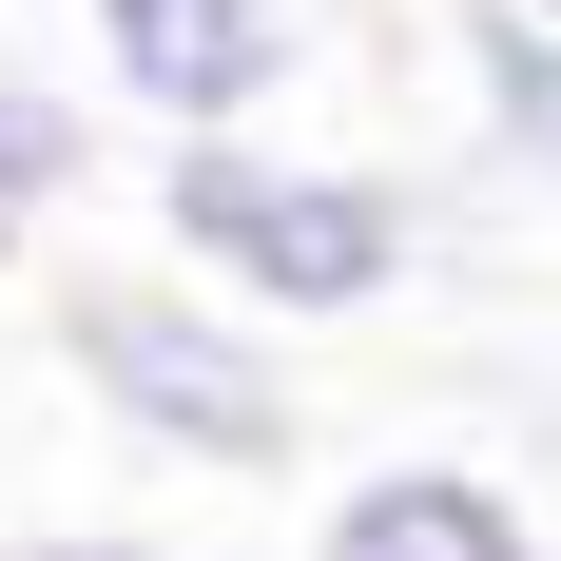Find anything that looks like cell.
Instances as JSON below:
<instances>
[{
	"instance_id": "6da1fadb",
	"label": "cell",
	"mask_w": 561,
	"mask_h": 561,
	"mask_svg": "<svg viewBox=\"0 0 561 561\" xmlns=\"http://www.w3.org/2000/svg\"><path fill=\"white\" fill-rule=\"evenodd\" d=\"M156 252L310 348V330H368L446 272V214H426V174L330 156V136H194V156H156Z\"/></svg>"
},
{
	"instance_id": "7a4b0ae2",
	"label": "cell",
	"mask_w": 561,
	"mask_h": 561,
	"mask_svg": "<svg viewBox=\"0 0 561 561\" xmlns=\"http://www.w3.org/2000/svg\"><path fill=\"white\" fill-rule=\"evenodd\" d=\"M58 368L116 446L194 465V484H290L310 465V388H290V330H252L232 290H194L174 252H98L58 272Z\"/></svg>"
},
{
	"instance_id": "3957f363",
	"label": "cell",
	"mask_w": 561,
	"mask_h": 561,
	"mask_svg": "<svg viewBox=\"0 0 561 561\" xmlns=\"http://www.w3.org/2000/svg\"><path fill=\"white\" fill-rule=\"evenodd\" d=\"M78 78H98L156 156H194V136H290V98H310V0H78Z\"/></svg>"
},
{
	"instance_id": "277c9868",
	"label": "cell",
	"mask_w": 561,
	"mask_h": 561,
	"mask_svg": "<svg viewBox=\"0 0 561 561\" xmlns=\"http://www.w3.org/2000/svg\"><path fill=\"white\" fill-rule=\"evenodd\" d=\"M310 561H561V523L484 446H388V465H348L310 504Z\"/></svg>"
},
{
	"instance_id": "5b68a950",
	"label": "cell",
	"mask_w": 561,
	"mask_h": 561,
	"mask_svg": "<svg viewBox=\"0 0 561 561\" xmlns=\"http://www.w3.org/2000/svg\"><path fill=\"white\" fill-rule=\"evenodd\" d=\"M446 78H465V156L561 214V20L542 0H446Z\"/></svg>"
},
{
	"instance_id": "8992f818",
	"label": "cell",
	"mask_w": 561,
	"mask_h": 561,
	"mask_svg": "<svg viewBox=\"0 0 561 561\" xmlns=\"http://www.w3.org/2000/svg\"><path fill=\"white\" fill-rule=\"evenodd\" d=\"M98 156H116V98L78 78V58H20V39H0V272L98 194Z\"/></svg>"
},
{
	"instance_id": "52a82bcc",
	"label": "cell",
	"mask_w": 561,
	"mask_h": 561,
	"mask_svg": "<svg viewBox=\"0 0 561 561\" xmlns=\"http://www.w3.org/2000/svg\"><path fill=\"white\" fill-rule=\"evenodd\" d=\"M0 561H156V542H0Z\"/></svg>"
}]
</instances>
